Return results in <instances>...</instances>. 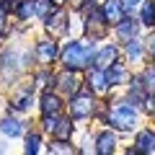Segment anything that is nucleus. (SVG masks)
Segmentation results:
<instances>
[{"label": "nucleus", "mask_w": 155, "mask_h": 155, "mask_svg": "<svg viewBox=\"0 0 155 155\" xmlns=\"http://www.w3.org/2000/svg\"><path fill=\"white\" fill-rule=\"evenodd\" d=\"M96 39H72L67 47H62L60 52V62L65 70H75V72H83L88 67H93L96 60Z\"/></svg>", "instance_id": "1"}, {"label": "nucleus", "mask_w": 155, "mask_h": 155, "mask_svg": "<svg viewBox=\"0 0 155 155\" xmlns=\"http://www.w3.org/2000/svg\"><path fill=\"white\" fill-rule=\"evenodd\" d=\"M137 119H140V111L132 101L124 96L119 101H111L109 104V114H106V124L116 132H132L137 127Z\"/></svg>", "instance_id": "2"}, {"label": "nucleus", "mask_w": 155, "mask_h": 155, "mask_svg": "<svg viewBox=\"0 0 155 155\" xmlns=\"http://www.w3.org/2000/svg\"><path fill=\"white\" fill-rule=\"evenodd\" d=\"M96 93L91 88H80L78 93L70 96V101H67V116H72V122H85V119H91L96 111Z\"/></svg>", "instance_id": "3"}, {"label": "nucleus", "mask_w": 155, "mask_h": 155, "mask_svg": "<svg viewBox=\"0 0 155 155\" xmlns=\"http://www.w3.org/2000/svg\"><path fill=\"white\" fill-rule=\"evenodd\" d=\"M60 41H57V36H44V39H39L36 47H34V57H36L39 62L44 67H52V62L60 60Z\"/></svg>", "instance_id": "4"}, {"label": "nucleus", "mask_w": 155, "mask_h": 155, "mask_svg": "<svg viewBox=\"0 0 155 155\" xmlns=\"http://www.w3.org/2000/svg\"><path fill=\"white\" fill-rule=\"evenodd\" d=\"M109 23H106V18H104V11H101V5L96 8V11H91L88 16H85V34H88L91 39H104L106 36V31H109Z\"/></svg>", "instance_id": "5"}, {"label": "nucleus", "mask_w": 155, "mask_h": 155, "mask_svg": "<svg viewBox=\"0 0 155 155\" xmlns=\"http://www.w3.org/2000/svg\"><path fill=\"white\" fill-rule=\"evenodd\" d=\"M67 18H70V13L65 11V5H57L54 13L44 21L47 34H49V36H62V34H67Z\"/></svg>", "instance_id": "6"}, {"label": "nucleus", "mask_w": 155, "mask_h": 155, "mask_svg": "<svg viewBox=\"0 0 155 155\" xmlns=\"http://www.w3.org/2000/svg\"><path fill=\"white\" fill-rule=\"evenodd\" d=\"M65 101H62V93L60 91H44L41 93V101H39V111H41V116H47V114H62V109H65Z\"/></svg>", "instance_id": "7"}, {"label": "nucleus", "mask_w": 155, "mask_h": 155, "mask_svg": "<svg viewBox=\"0 0 155 155\" xmlns=\"http://www.w3.org/2000/svg\"><path fill=\"white\" fill-rule=\"evenodd\" d=\"M106 78H109V85H111V88H122V85L132 83V72H129V67L124 65L122 60H116L111 67H106Z\"/></svg>", "instance_id": "8"}, {"label": "nucleus", "mask_w": 155, "mask_h": 155, "mask_svg": "<svg viewBox=\"0 0 155 155\" xmlns=\"http://www.w3.org/2000/svg\"><path fill=\"white\" fill-rule=\"evenodd\" d=\"M111 28H114V36L119 39V41H129V39H134L140 34L142 23H140V18H134V16H124L122 21L116 23V26H111Z\"/></svg>", "instance_id": "9"}, {"label": "nucleus", "mask_w": 155, "mask_h": 155, "mask_svg": "<svg viewBox=\"0 0 155 155\" xmlns=\"http://www.w3.org/2000/svg\"><path fill=\"white\" fill-rule=\"evenodd\" d=\"M83 83H85V80H80V75H78L75 70H65L62 75H57V85H54V88L70 98L72 93H78V91L83 88Z\"/></svg>", "instance_id": "10"}, {"label": "nucleus", "mask_w": 155, "mask_h": 155, "mask_svg": "<svg viewBox=\"0 0 155 155\" xmlns=\"http://www.w3.org/2000/svg\"><path fill=\"white\" fill-rule=\"evenodd\" d=\"M129 155H150L155 153V129H140L134 137V147L127 150Z\"/></svg>", "instance_id": "11"}, {"label": "nucleus", "mask_w": 155, "mask_h": 155, "mask_svg": "<svg viewBox=\"0 0 155 155\" xmlns=\"http://www.w3.org/2000/svg\"><path fill=\"white\" fill-rule=\"evenodd\" d=\"M85 88H91L96 96L109 93L111 85H109V78H106V70H101V67H96V65H93V70L88 67V75H85Z\"/></svg>", "instance_id": "12"}, {"label": "nucleus", "mask_w": 155, "mask_h": 155, "mask_svg": "<svg viewBox=\"0 0 155 155\" xmlns=\"http://www.w3.org/2000/svg\"><path fill=\"white\" fill-rule=\"evenodd\" d=\"M119 137H116V129H101L96 132V153L98 155H114Z\"/></svg>", "instance_id": "13"}, {"label": "nucleus", "mask_w": 155, "mask_h": 155, "mask_svg": "<svg viewBox=\"0 0 155 155\" xmlns=\"http://www.w3.org/2000/svg\"><path fill=\"white\" fill-rule=\"evenodd\" d=\"M119 54H122V49H119L116 44H104V47H98V49H96L93 65L101 67V70H106V67H111L116 60H119Z\"/></svg>", "instance_id": "14"}, {"label": "nucleus", "mask_w": 155, "mask_h": 155, "mask_svg": "<svg viewBox=\"0 0 155 155\" xmlns=\"http://www.w3.org/2000/svg\"><path fill=\"white\" fill-rule=\"evenodd\" d=\"M101 11H104V18H106V23H109V26H116V23L127 16V11H124V5H122V0H104V3H101Z\"/></svg>", "instance_id": "15"}, {"label": "nucleus", "mask_w": 155, "mask_h": 155, "mask_svg": "<svg viewBox=\"0 0 155 155\" xmlns=\"http://www.w3.org/2000/svg\"><path fill=\"white\" fill-rule=\"evenodd\" d=\"M124 57H127V62H132V65H142V60L147 57L145 41H140L137 36L129 39V41H124Z\"/></svg>", "instance_id": "16"}, {"label": "nucleus", "mask_w": 155, "mask_h": 155, "mask_svg": "<svg viewBox=\"0 0 155 155\" xmlns=\"http://www.w3.org/2000/svg\"><path fill=\"white\" fill-rule=\"evenodd\" d=\"M34 91H36V85H26V88H21L16 96L11 98V111H28L34 104Z\"/></svg>", "instance_id": "17"}, {"label": "nucleus", "mask_w": 155, "mask_h": 155, "mask_svg": "<svg viewBox=\"0 0 155 155\" xmlns=\"http://www.w3.org/2000/svg\"><path fill=\"white\" fill-rule=\"evenodd\" d=\"M137 18H140V23L142 26H147V28H155V0H142V5L137 8Z\"/></svg>", "instance_id": "18"}, {"label": "nucleus", "mask_w": 155, "mask_h": 155, "mask_svg": "<svg viewBox=\"0 0 155 155\" xmlns=\"http://www.w3.org/2000/svg\"><path fill=\"white\" fill-rule=\"evenodd\" d=\"M0 132L5 134V137H21L23 134V122L16 119V116H5V119H0Z\"/></svg>", "instance_id": "19"}, {"label": "nucleus", "mask_w": 155, "mask_h": 155, "mask_svg": "<svg viewBox=\"0 0 155 155\" xmlns=\"http://www.w3.org/2000/svg\"><path fill=\"white\" fill-rule=\"evenodd\" d=\"M34 80H36L34 85H36V88H41V91H49V88H54V85H57V75H54V72L49 70V67H44V70H39Z\"/></svg>", "instance_id": "20"}, {"label": "nucleus", "mask_w": 155, "mask_h": 155, "mask_svg": "<svg viewBox=\"0 0 155 155\" xmlns=\"http://www.w3.org/2000/svg\"><path fill=\"white\" fill-rule=\"evenodd\" d=\"M72 132H75V124H72V116H62L52 137H57V140H72Z\"/></svg>", "instance_id": "21"}, {"label": "nucleus", "mask_w": 155, "mask_h": 155, "mask_svg": "<svg viewBox=\"0 0 155 155\" xmlns=\"http://www.w3.org/2000/svg\"><path fill=\"white\" fill-rule=\"evenodd\" d=\"M47 150H49L52 155H72V153H78V147L70 140H57V137H54V142H49Z\"/></svg>", "instance_id": "22"}, {"label": "nucleus", "mask_w": 155, "mask_h": 155, "mask_svg": "<svg viewBox=\"0 0 155 155\" xmlns=\"http://www.w3.org/2000/svg\"><path fill=\"white\" fill-rule=\"evenodd\" d=\"M137 80L142 83L145 93H155V65H150L142 72H137Z\"/></svg>", "instance_id": "23"}, {"label": "nucleus", "mask_w": 155, "mask_h": 155, "mask_svg": "<svg viewBox=\"0 0 155 155\" xmlns=\"http://www.w3.org/2000/svg\"><path fill=\"white\" fill-rule=\"evenodd\" d=\"M16 16H18V21H31V18L36 16V5H34V0H18Z\"/></svg>", "instance_id": "24"}, {"label": "nucleus", "mask_w": 155, "mask_h": 155, "mask_svg": "<svg viewBox=\"0 0 155 155\" xmlns=\"http://www.w3.org/2000/svg\"><path fill=\"white\" fill-rule=\"evenodd\" d=\"M34 5H36V18L39 21H47V18L54 13V8H57L52 0H34Z\"/></svg>", "instance_id": "25"}, {"label": "nucleus", "mask_w": 155, "mask_h": 155, "mask_svg": "<svg viewBox=\"0 0 155 155\" xmlns=\"http://www.w3.org/2000/svg\"><path fill=\"white\" fill-rule=\"evenodd\" d=\"M60 119H62V114H47L44 119H41V129H44L47 134H54V129H57V124H60Z\"/></svg>", "instance_id": "26"}, {"label": "nucleus", "mask_w": 155, "mask_h": 155, "mask_svg": "<svg viewBox=\"0 0 155 155\" xmlns=\"http://www.w3.org/2000/svg\"><path fill=\"white\" fill-rule=\"evenodd\" d=\"M23 150H26L28 155H36L39 150H41V137H39L36 132H31V134L26 137V147H23Z\"/></svg>", "instance_id": "27"}, {"label": "nucleus", "mask_w": 155, "mask_h": 155, "mask_svg": "<svg viewBox=\"0 0 155 155\" xmlns=\"http://www.w3.org/2000/svg\"><path fill=\"white\" fill-rule=\"evenodd\" d=\"M142 111L147 116H155V93H147L145 96V101H142Z\"/></svg>", "instance_id": "28"}, {"label": "nucleus", "mask_w": 155, "mask_h": 155, "mask_svg": "<svg viewBox=\"0 0 155 155\" xmlns=\"http://www.w3.org/2000/svg\"><path fill=\"white\" fill-rule=\"evenodd\" d=\"M122 5H124V11H127V16H132V13L142 5V0H122Z\"/></svg>", "instance_id": "29"}, {"label": "nucleus", "mask_w": 155, "mask_h": 155, "mask_svg": "<svg viewBox=\"0 0 155 155\" xmlns=\"http://www.w3.org/2000/svg\"><path fill=\"white\" fill-rule=\"evenodd\" d=\"M145 49H147V57L155 62V31L147 36V41H145Z\"/></svg>", "instance_id": "30"}, {"label": "nucleus", "mask_w": 155, "mask_h": 155, "mask_svg": "<svg viewBox=\"0 0 155 155\" xmlns=\"http://www.w3.org/2000/svg\"><path fill=\"white\" fill-rule=\"evenodd\" d=\"M52 3H54V5H65L67 0H52Z\"/></svg>", "instance_id": "31"}]
</instances>
